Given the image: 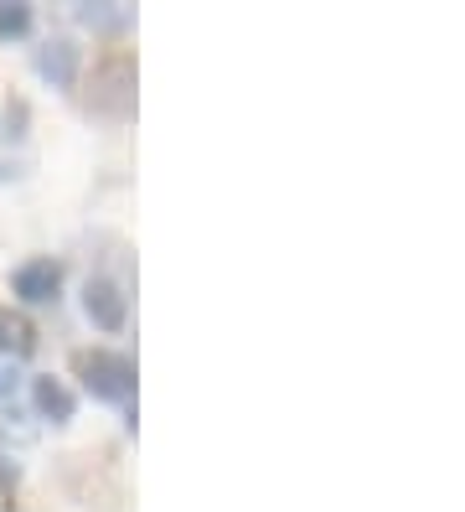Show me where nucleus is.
I'll use <instances>...</instances> for the list:
<instances>
[{
	"label": "nucleus",
	"instance_id": "9",
	"mask_svg": "<svg viewBox=\"0 0 465 512\" xmlns=\"http://www.w3.org/2000/svg\"><path fill=\"white\" fill-rule=\"evenodd\" d=\"M37 32V6L31 0H0V47L26 42Z\"/></svg>",
	"mask_w": 465,
	"mask_h": 512
},
{
	"label": "nucleus",
	"instance_id": "3",
	"mask_svg": "<svg viewBox=\"0 0 465 512\" xmlns=\"http://www.w3.org/2000/svg\"><path fill=\"white\" fill-rule=\"evenodd\" d=\"M62 285H68V264L52 254H31L11 269V295L16 306H57Z\"/></svg>",
	"mask_w": 465,
	"mask_h": 512
},
{
	"label": "nucleus",
	"instance_id": "2",
	"mask_svg": "<svg viewBox=\"0 0 465 512\" xmlns=\"http://www.w3.org/2000/svg\"><path fill=\"white\" fill-rule=\"evenodd\" d=\"M83 109L88 114H109V119H124L135 114V52H104L88 73V88H83Z\"/></svg>",
	"mask_w": 465,
	"mask_h": 512
},
{
	"label": "nucleus",
	"instance_id": "10",
	"mask_svg": "<svg viewBox=\"0 0 465 512\" xmlns=\"http://www.w3.org/2000/svg\"><path fill=\"white\" fill-rule=\"evenodd\" d=\"M26 394V363H11V357H0V409H16V399Z\"/></svg>",
	"mask_w": 465,
	"mask_h": 512
},
{
	"label": "nucleus",
	"instance_id": "4",
	"mask_svg": "<svg viewBox=\"0 0 465 512\" xmlns=\"http://www.w3.org/2000/svg\"><path fill=\"white\" fill-rule=\"evenodd\" d=\"M83 316L93 331H104V337H119L124 326H130V295L114 275H88L83 280Z\"/></svg>",
	"mask_w": 465,
	"mask_h": 512
},
{
	"label": "nucleus",
	"instance_id": "1",
	"mask_svg": "<svg viewBox=\"0 0 465 512\" xmlns=\"http://www.w3.org/2000/svg\"><path fill=\"white\" fill-rule=\"evenodd\" d=\"M73 378L83 383L88 399L99 404H135V357L119 347H78Z\"/></svg>",
	"mask_w": 465,
	"mask_h": 512
},
{
	"label": "nucleus",
	"instance_id": "11",
	"mask_svg": "<svg viewBox=\"0 0 465 512\" xmlns=\"http://www.w3.org/2000/svg\"><path fill=\"white\" fill-rule=\"evenodd\" d=\"M26 171H31V156H26L21 145H11L6 135H0V187H6V182H21Z\"/></svg>",
	"mask_w": 465,
	"mask_h": 512
},
{
	"label": "nucleus",
	"instance_id": "7",
	"mask_svg": "<svg viewBox=\"0 0 465 512\" xmlns=\"http://www.w3.org/2000/svg\"><path fill=\"white\" fill-rule=\"evenodd\" d=\"M73 21L83 26V32H93V37L119 42L124 32H135V6H124V0H78Z\"/></svg>",
	"mask_w": 465,
	"mask_h": 512
},
{
	"label": "nucleus",
	"instance_id": "6",
	"mask_svg": "<svg viewBox=\"0 0 465 512\" xmlns=\"http://www.w3.org/2000/svg\"><path fill=\"white\" fill-rule=\"evenodd\" d=\"M26 399H31V414L42 419V425H73L78 419V388L68 378H52V373H37L26 378Z\"/></svg>",
	"mask_w": 465,
	"mask_h": 512
},
{
	"label": "nucleus",
	"instance_id": "5",
	"mask_svg": "<svg viewBox=\"0 0 465 512\" xmlns=\"http://www.w3.org/2000/svg\"><path fill=\"white\" fill-rule=\"evenodd\" d=\"M31 68H37V78L47 88H57V94H73L78 78H83V47L73 37H42L37 47H31Z\"/></svg>",
	"mask_w": 465,
	"mask_h": 512
},
{
	"label": "nucleus",
	"instance_id": "12",
	"mask_svg": "<svg viewBox=\"0 0 465 512\" xmlns=\"http://www.w3.org/2000/svg\"><path fill=\"white\" fill-rule=\"evenodd\" d=\"M16 487H21V466H16L11 456H0V502H11Z\"/></svg>",
	"mask_w": 465,
	"mask_h": 512
},
{
	"label": "nucleus",
	"instance_id": "8",
	"mask_svg": "<svg viewBox=\"0 0 465 512\" xmlns=\"http://www.w3.org/2000/svg\"><path fill=\"white\" fill-rule=\"evenodd\" d=\"M31 352H37V326H31L21 311L0 306V357H11V363H26Z\"/></svg>",
	"mask_w": 465,
	"mask_h": 512
}]
</instances>
